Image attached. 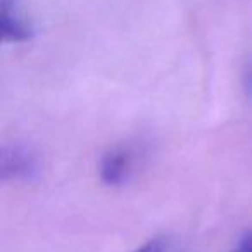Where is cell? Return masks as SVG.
I'll return each mask as SVG.
<instances>
[{"instance_id":"obj_4","label":"cell","mask_w":252,"mask_h":252,"mask_svg":"<svg viewBox=\"0 0 252 252\" xmlns=\"http://www.w3.org/2000/svg\"><path fill=\"white\" fill-rule=\"evenodd\" d=\"M135 252H176V251L171 245V242L164 240V238H156V240H151V242H147V244H144Z\"/></svg>"},{"instance_id":"obj_5","label":"cell","mask_w":252,"mask_h":252,"mask_svg":"<svg viewBox=\"0 0 252 252\" xmlns=\"http://www.w3.org/2000/svg\"><path fill=\"white\" fill-rule=\"evenodd\" d=\"M230 252H252V230L245 231L238 240V244Z\"/></svg>"},{"instance_id":"obj_1","label":"cell","mask_w":252,"mask_h":252,"mask_svg":"<svg viewBox=\"0 0 252 252\" xmlns=\"http://www.w3.org/2000/svg\"><path fill=\"white\" fill-rule=\"evenodd\" d=\"M40 173L38 156L23 144H4L0 149V180L32 182Z\"/></svg>"},{"instance_id":"obj_3","label":"cell","mask_w":252,"mask_h":252,"mask_svg":"<svg viewBox=\"0 0 252 252\" xmlns=\"http://www.w3.org/2000/svg\"><path fill=\"white\" fill-rule=\"evenodd\" d=\"M137 152L130 145H116L109 149L100 159V180L109 187L125 185L133 175Z\"/></svg>"},{"instance_id":"obj_6","label":"cell","mask_w":252,"mask_h":252,"mask_svg":"<svg viewBox=\"0 0 252 252\" xmlns=\"http://www.w3.org/2000/svg\"><path fill=\"white\" fill-rule=\"evenodd\" d=\"M242 78H244V88L247 92V95H252V59L245 63Z\"/></svg>"},{"instance_id":"obj_2","label":"cell","mask_w":252,"mask_h":252,"mask_svg":"<svg viewBox=\"0 0 252 252\" xmlns=\"http://www.w3.org/2000/svg\"><path fill=\"white\" fill-rule=\"evenodd\" d=\"M0 33L7 43H23L33 38L35 26L23 0H0Z\"/></svg>"}]
</instances>
